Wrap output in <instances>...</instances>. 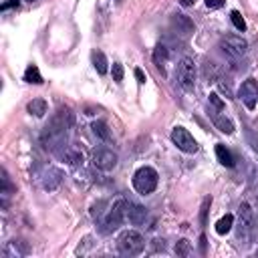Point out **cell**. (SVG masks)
<instances>
[{"instance_id":"10","label":"cell","mask_w":258,"mask_h":258,"mask_svg":"<svg viewBox=\"0 0 258 258\" xmlns=\"http://www.w3.org/2000/svg\"><path fill=\"white\" fill-rule=\"evenodd\" d=\"M238 99L248 107V109H254L256 107V101H258V83L256 79H246L238 91Z\"/></svg>"},{"instance_id":"24","label":"cell","mask_w":258,"mask_h":258,"mask_svg":"<svg viewBox=\"0 0 258 258\" xmlns=\"http://www.w3.org/2000/svg\"><path fill=\"white\" fill-rule=\"evenodd\" d=\"M175 254H177V256H189V254H191V244H189L185 238L177 240V242H175Z\"/></svg>"},{"instance_id":"38","label":"cell","mask_w":258,"mask_h":258,"mask_svg":"<svg viewBox=\"0 0 258 258\" xmlns=\"http://www.w3.org/2000/svg\"><path fill=\"white\" fill-rule=\"evenodd\" d=\"M30 2H32V0H30Z\"/></svg>"},{"instance_id":"29","label":"cell","mask_w":258,"mask_h":258,"mask_svg":"<svg viewBox=\"0 0 258 258\" xmlns=\"http://www.w3.org/2000/svg\"><path fill=\"white\" fill-rule=\"evenodd\" d=\"M210 103H212L218 111H222V109H224V101L220 99V95H218V93H210Z\"/></svg>"},{"instance_id":"36","label":"cell","mask_w":258,"mask_h":258,"mask_svg":"<svg viewBox=\"0 0 258 258\" xmlns=\"http://www.w3.org/2000/svg\"><path fill=\"white\" fill-rule=\"evenodd\" d=\"M194 2H196V0H179V4H181L183 8H187V6H191Z\"/></svg>"},{"instance_id":"1","label":"cell","mask_w":258,"mask_h":258,"mask_svg":"<svg viewBox=\"0 0 258 258\" xmlns=\"http://www.w3.org/2000/svg\"><path fill=\"white\" fill-rule=\"evenodd\" d=\"M71 127H73V113L69 109L60 107L50 117L48 125L44 127V131L40 135V141H42L44 149H48L52 153H58L62 147H67L64 141H67V133H69Z\"/></svg>"},{"instance_id":"22","label":"cell","mask_w":258,"mask_h":258,"mask_svg":"<svg viewBox=\"0 0 258 258\" xmlns=\"http://www.w3.org/2000/svg\"><path fill=\"white\" fill-rule=\"evenodd\" d=\"M232 226H234V216H232V214H226L224 218L218 220V224H216V232H218L220 236H224V234H228V232L232 230Z\"/></svg>"},{"instance_id":"27","label":"cell","mask_w":258,"mask_h":258,"mask_svg":"<svg viewBox=\"0 0 258 258\" xmlns=\"http://www.w3.org/2000/svg\"><path fill=\"white\" fill-rule=\"evenodd\" d=\"M111 75H113V81H115V83H121V81H123V64H121V62H113Z\"/></svg>"},{"instance_id":"20","label":"cell","mask_w":258,"mask_h":258,"mask_svg":"<svg viewBox=\"0 0 258 258\" xmlns=\"http://www.w3.org/2000/svg\"><path fill=\"white\" fill-rule=\"evenodd\" d=\"M107 64H109V62H107V56H105L101 50H95V52H93V67L97 69L99 75H105V73H107V69H109Z\"/></svg>"},{"instance_id":"23","label":"cell","mask_w":258,"mask_h":258,"mask_svg":"<svg viewBox=\"0 0 258 258\" xmlns=\"http://www.w3.org/2000/svg\"><path fill=\"white\" fill-rule=\"evenodd\" d=\"M214 125L222 131V133H234V123L228 119V117H224V115H218V117H214Z\"/></svg>"},{"instance_id":"15","label":"cell","mask_w":258,"mask_h":258,"mask_svg":"<svg viewBox=\"0 0 258 258\" xmlns=\"http://www.w3.org/2000/svg\"><path fill=\"white\" fill-rule=\"evenodd\" d=\"M56 155H58L64 163H69V165H79V163H83V151L77 149V147H73V145L62 147Z\"/></svg>"},{"instance_id":"31","label":"cell","mask_w":258,"mask_h":258,"mask_svg":"<svg viewBox=\"0 0 258 258\" xmlns=\"http://www.w3.org/2000/svg\"><path fill=\"white\" fill-rule=\"evenodd\" d=\"M18 4H20V0H6V2H2V4H0V10H10V8H18Z\"/></svg>"},{"instance_id":"12","label":"cell","mask_w":258,"mask_h":258,"mask_svg":"<svg viewBox=\"0 0 258 258\" xmlns=\"http://www.w3.org/2000/svg\"><path fill=\"white\" fill-rule=\"evenodd\" d=\"M26 254H28V246L22 240H10V242H6L4 250H2L4 258H22Z\"/></svg>"},{"instance_id":"7","label":"cell","mask_w":258,"mask_h":258,"mask_svg":"<svg viewBox=\"0 0 258 258\" xmlns=\"http://www.w3.org/2000/svg\"><path fill=\"white\" fill-rule=\"evenodd\" d=\"M171 141H173V145L179 149V151H183V153H196L198 151V143H196V139H194V135L185 129V127H173L171 129Z\"/></svg>"},{"instance_id":"35","label":"cell","mask_w":258,"mask_h":258,"mask_svg":"<svg viewBox=\"0 0 258 258\" xmlns=\"http://www.w3.org/2000/svg\"><path fill=\"white\" fill-rule=\"evenodd\" d=\"M206 242H208L206 236H200V252L202 254H206Z\"/></svg>"},{"instance_id":"37","label":"cell","mask_w":258,"mask_h":258,"mask_svg":"<svg viewBox=\"0 0 258 258\" xmlns=\"http://www.w3.org/2000/svg\"><path fill=\"white\" fill-rule=\"evenodd\" d=\"M256 256H258V250H256Z\"/></svg>"},{"instance_id":"16","label":"cell","mask_w":258,"mask_h":258,"mask_svg":"<svg viewBox=\"0 0 258 258\" xmlns=\"http://www.w3.org/2000/svg\"><path fill=\"white\" fill-rule=\"evenodd\" d=\"M167 58H169V50H167V46H165V44H157L155 50H153V62H155V67H157L161 73L165 71Z\"/></svg>"},{"instance_id":"25","label":"cell","mask_w":258,"mask_h":258,"mask_svg":"<svg viewBox=\"0 0 258 258\" xmlns=\"http://www.w3.org/2000/svg\"><path fill=\"white\" fill-rule=\"evenodd\" d=\"M230 20H232V24H234L236 30H240V32L246 30V22H244V18H242V14L238 10H232L230 12Z\"/></svg>"},{"instance_id":"28","label":"cell","mask_w":258,"mask_h":258,"mask_svg":"<svg viewBox=\"0 0 258 258\" xmlns=\"http://www.w3.org/2000/svg\"><path fill=\"white\" fill-rule=\"evenodd\" d=\"M256 240H258V214L254 212L252 226H250V242H256Z\"/></svg>"},{"instance_id":"17","label":"cell","mask_w":258,"mask_h":258,"mask_svg":"<svg viewBox=\"0 0 258 258\" xmlns=\"http://www.w3.org/2000/svg\"><path fill=\"white\" fill-rule=\"evenodd\" d=\"M216 157H218V161H220L222 165L234 167V155H232V151H230L226 145H222V143L216 145Z\"/></svg>"},{"instance_id":"21","label":"cell","mask_w":258,"mask_h":258,"mask_svg":"<svg viewBox=\"0 0 258 258\" xmlns=\"http://www.w3.org/2000/svg\"><path fill=\"white\" fill-rule=\"evenodd\" d=\"M24 81L30 83V85H40V83H42V75H40V71H38L36 64H30V67L24 71Z\"/></svg>"},{"instance_id":"3","label":"cell","mask_w":258,"mask_h":258,"mask_svg":"<svg viewBox=\"0 0 258 258\" xmlns=\"http://www.w3.org/2000/svg\"><path fill=\"white\" fill-rule=\"evenodd\" d=\"M143 248H145V238L137 230H125L117 238V250L123 256H137L143 252Z\"/></svg>"},{"instance_id":"30","label":"cell","mask_w":258,"mask_h":258,"mask_svg":"<svg viewBox=\"0 0 258 258\" xmlns=\"http://www.w3.org/2000/svg\"><path fill=\"white\" fill-rule=\"evenodd\" d=\"M246 135H248V141H250L252 149H254V151H258V133H256V131H248Z\"/></svg>"},{"instance_id":"33","label":"cell","mask_w":258,"mask_h":258,"mask_svg":"<svg viewBox=\"0 0 258 258\" xmlns=\"http://www.w3.org/2000/svg\"><path fill=\"white\" fill-rule=\"evenodd\" d=\"M135 79H137V83H139V85H143V83L147 81V77H145V73H143L141 69H135Z\"/></svg>"},{"instance_id":"32","label":"cell","mask_w":258,"mask_h":258,"mask_svg":"<svg viewBox=\"0 0 258 258\" xmlns=\"http://www.w3.org/2000/svg\"><path fill=\"white\" fill-rule=\"evenodd\" d=\"M226 0H206V6L208 8H222Z\"/></svg>"},{"instance_id":"14","label":"cell","mask_w":258,"mask_h":258,"mask_svg":"<svg viewBox=\"0 0 258 258\" xmlns=\"http://www.w3.org/2000/svg\"><path fill=\"white\" fill-rule=\"evenodd\" d=\"M171 26H173L179 34H185V36L196 30L194 22H191L189 16H185V14H173V16H171Z\"/></svg>"},{"instance_id":"18","label":"cell","mask_w":258,"mask_h":258,"mask_svg":"<svg viewBox=\"0 0 258 258\" xmlns=\"http://www.w3.org/2000/svg\"><path fill=\"white\" fill-rule=\"evenodd\" d=\"M91 129H93L95 137H99L101 141H111V139H113L111 129H109L107 123H103V121H95V123H91Z\"/></svg>"},{"instance_id":"6","label":"cell","mask_w":258,"mask_h":258,"mask_svg":"<svg viewBox=\"0 0 258 258\" xmlns=\"http://www.w3.org/2000/svg\"><path fill=\"white\" fill-rule=\"evenodd\" d=\"M218 46H220V50H222L226 56H230V58H240V56H244L246 50H248V42H246L242 36H236V34H226V36H222Z\"/></svg>"},{"instance_id":"11","label":"cell","mask_w":258,"mask_h":258,"mask_svg":"<svg viewBox=\"0 0 258 258\" xmlns=\"http://www.w3.org/2000/svg\"><path fill=\"white\" fill-rule=\"evenodd\" d=\"M62 177H64L62 169H58V167H48V169L42 173V187H44L46 191H54V189L60 185Z\"/></svg>"},{"instance_id":"34","label":"cell","mask_w":258,"mask_h":258,"mask_svg":"<svg viewBox=\"0 0 258 258\" xmlns=\"http://www.w3.org/2000/svg\"><path fill=\"white\" fill-rule=\"evenodd\" d=\"M153 248H155V250H165V242L157 238V240H153Z\"/></svg>"},{"instance_id":"4","label":"cell","mask_w":258,"mask_h":258,"mask_svg":"<svg viewBox=\"0 0 258 258\" xmlns=\"http://www.w3.org/2000/svg\"><path fill=\"white\" fill-rule=\"evenodd\" d=\"M133 187H135L139 194H143V196L151 194V191L157 187V171H155L153 167H149V165L139 167V169L133 173Z\"/></svg>"},{"instance_id":"19","label":"cell","mask_w":258,"mask_h":258,"mask_svg":"<svg viewBox=\"0 0 258 258\" xmlns=\"http://www.w3.org/2000/svg\"><path fill=\"white\" fill-rule=\"evenodd\" d=\"M26 111L34 117H42L46 113V101L44 99H32L28 105H26Z\"/></svg>"},{"instance_id":"13","label":"cell","mask_w":258,"mask_h":258,"mask_svg":"<svg viewBox=\"0 0 258 258\" xmlns=\"http://www.w3.org/2000/svg\"><path fill=\"white\" fill-rule=\"evenodd\" d=\"M127 220H129L133 226H141V224H145V220H147V210H145L141 204L129 202V204H127Z\"/></svg>"},{"instance_id":"2","label":"cell","mask_w":258,"mask_h":258,"mask_svg":"<svg viewBox=\"0 0 258 258\" xmlns=\"http://www.w3.org/2000/svg\"><path fill=\"white\" fill-rule=\"evenodd\" d=\"M127 204H129L127 200L119 198V200H115L113 206L101 216L99 226H101V232H103V234L115 232V230L125 222V218H127Z\"/></svg>"},{"instance_id":"9","label":"cell","mask_w":258,"mask_h":258,"mask_svg":"<svg viewBox=\"0 0 258 258\" xmlns=\"http://www.w3.org/2000/svg\"><path fill=\"white\" fill-rule=\"evenodd\" d=\"M252 218H254V210L250 208V204H242L238 210V240L248 242L250 240V226H252Z\"/></svg>"},{"instance_id":"5","label":"cell","mask_w":258,"mask_h":258,"mask_svg":"<svg viewBox=\"0 0 258 258\" xmlns=\"http://www.w3.org/2000/svg\"><path fill=\"white\" fill-rule=\"evenodd\" d=\"M196 77H198V71H196V62L194 58L189 56H183L179 62H177V83L183 91H194L196 87Z\"/></svg>"},{"instance_id":"8","label":"cell","mask_w":258,"mask_h":258,"mask_svg":"<svg viewBox=\"0 0 258 258\" xmlns=\"http://www.w3.org/2000/svg\"><path fill=\"white\" fill-rule=\"evenodd\" d=\"M91 163H93V167H97L101 171H109L117 165V153L107 147H97L91 153Z\"/></svg>"},{"instance_id":"26","label":"cell","mask_w":258,"mask_h":258,"mask_svg":"<svg viewBox=\"0 0 258 258\" xmlns=\"http://www.w3.org/2000/svg\"><path fill=\"white\" fill-rule=\"evenodd\" d=\"M210 206H212V198H204L202 208H200V224H202V226L208 224V212H210Z\"/></svg>"}]
</instances>
